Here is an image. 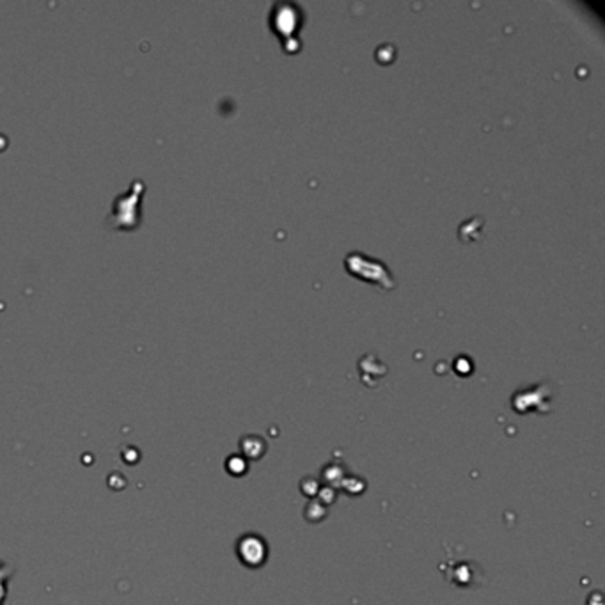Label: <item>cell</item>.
Returning <instances> with one entry per match:
<instances>
[{"mask_svg": "<svg viewBox=\"0 0 605 605\" xmlns=\"http://www.w3.org/2000/svg\"><path fill=\"white\" fill-rule=\"evenodd\" d=\"M346 268H348L350 274L357 275L363 281L371 282V284L382 286L385 289H391L396 286L395 277L391 275L389 268L385 267L382 261L373 259L368 254L363 252H352L346 256L345 259Z\"/></svg>", "mask_w": 605, "mask_h": 605, "instance_id": "obj_1", "label": "cell"}]
</instances>
